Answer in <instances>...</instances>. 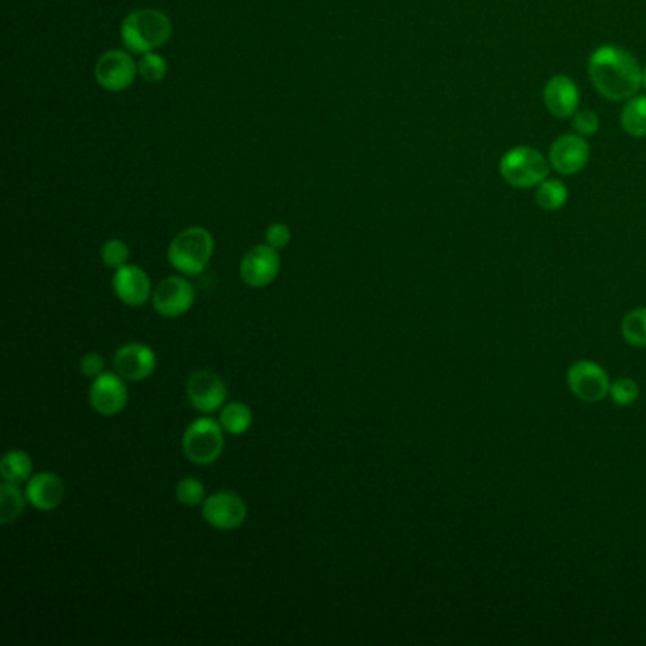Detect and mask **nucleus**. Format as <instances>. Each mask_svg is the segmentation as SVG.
<instances>
[{"instance_id":"f257e3e1","label":"nucleus","mask_w":646,"mask_h":646,"mask_svg":"<svg viewBox=\"0 0 646 646\" xmlns=\"http://www.w3.org/2000/svg\"><path fill=\"white\" fill-rule=\"evenodd\" d=\"M593 88L609 101H628L643 88L639 61L620 46H599L588 61Z\"/></svg>"},{"instance_id":"f03ea898","label":"nucleus","mask_w":646,"mask_h":646,"mask_svg":"<svg viewBox=\"0 0 646 646\" xmlns=\"http://www.w3.org/2000/svg\"><path fill=\"white\" fill-rule=\"evenodd\" d=\"M171 33V19L154 8H141L131 12L120 29L122 42L135 54L154 52L171 38Z\"/></svg>"},{"instance_id":"7ed1b4c3","label":"nucleus","mask_w":646,"mask_h":646,"mask_svg":"<svg viewBox=\"0 0 646 646\" xmlns=\"http://www.w3.org/2000/svg\"><path fill=\"white\" fill-rule=\"evenodd\" d=\"M215 252V237L201 228L192 226L175 235L169 245L167 260L184 277H196L205 270Z\"/></svg>"},{"instance_id":"20e7f679","label":"nucleus","mask_w":646,"mask_h":646,"mask_svg":"<svg viewBox=\"0 0 646 646\" xmlns=\"http://www.w3.org/2000/svg\"><path fill=\"white\" fill-rule=\"evenodd\" d=\"M550 160L533 146H514L504 152L499 171L506 184L512 188H537L550 175Z\"/></svg>"},{"instance_id":"39448f33","label":"nucleus","mask_w":646,"mask_h":646,"mask_svg":"<svg viewBox=\"0 0 646 646\" xmlns=\"http://www.w3.org/2000/svg\"><path fill=\"white\" fill-rule=\"evenodd\" d=\"M182 451L196 465H213L224 451V429L213 417H199L182 434Z\"/></svg>"},{"instance_id":"423d86ee","label":"nucleus","mask_w":646,"mask_h":646,"mask_svg":"<svg viewBox=\"0 0 646 646\" xmlns=\"http://www.w3.org/2000/svg\"><path fill=\"white\" fill-rule=\"evenodd\" d=\"M196 304L194 285L184 275L162 279L152 292V306L163 319H179Z\"/></svg>"},{"instance_id":"0eeeda50","label":"nucleus","mask_w":646,"mask_h":646,"mask_svg":"<svg viewBox=\"0 0 646 646\" xmlns=\"http://www.w3.org/2000/svg\"><path fill=\"white\" fill-rule=\"evenodd\" d=\"M567 385L571 393L586 404L605 400L611 391L609 374L593 360H576L567 370Z\"/></svg>"},{"instance_id":"6e6552de","label":"nucleus","mask_w":646,"mask_h":646,"mask_svg":"<svg viewBox=\"0 0 646 646\" xmlns=\"http://www.w3.org/2000/svg\"><path fill=\"white\" fill-rule=\"evenodd\" d=\"M201 514L213 529L235 531L247 520L249 508L235 491H216L201 504Z\"/></svg>"},{"instance_id":"1a4fd4ad","label":"nucleus","mask_w":646,"mask_h":646,"mask_svg":"<svg viewBox=\"0 0 646 646\" xmlns=\"http://www.w3.org/2000/svg\"><path fill=\"white\" fill-rule=\"evenodd\" d=\"M186 395L194 410L211 415L224 408L228 398V387L224 379L211 370H196L188 377Z\"/></svg>"},{"instance_id":"9d476101","label":"nucleus","mask_w":646,"mask_h":646,"mask_svg":"<svg viewBox=\"0 0 646 646\" xmlns=\"http://www.w3.org/2000/svg\"><path fill=\"white\" fill-rule=\"evenodd\" d=\"M281 271V256L279 251L266 245H256L251 251L245 252L239 264L241 281L251 288L270 287Z\"/></svg>"},{"instance_id":"9b49d317","label":"nucleus","mask_w":646,"mask_h":646,"mask_svg":"<svg viewBox=\"0 0 646 646\" xmlns=\"http://www.w3.org/2000/svg\"><path fill=\"white\" fill-rule=\"evenodd\" d=\"M139 63L124 50L105 52L95 63V80L107 91H124L135 82Z\"/></svg>"},{"instance_id":"f8f14e48","label":"nucleus","mask_w":646,"mask_h":646,"mask_svg":"<svg viewBox=\"0 0 646 646\" xmlns=\"http://www.w3.org/2000/svg\"><path fill=\"white\" fill-rule=\"evenodd\" d=\"M548 160L556 173L573 177L580 171H584L590 162V144L586 141V137H580L576 133L561 135L550 146Z\"/></svg>"},{"instance_id":"ddd939ff","label":"nucleus","mask_w":646,"mask_h":646,"mask_svg":"<svg viewBox=\"0 0 646 646\" xmlns=\"http://www.w3.org/2000/svg\"><path fill=\"white\" fill-rule=\"evenodd\" d=\"M90 406L101 415H118L126 410L129 402L126 379L116 372H105L91 381Z\"/></svg>"},{"instance_id":"4468645a","label":"nucleus","mask_w":646,"mask_h":646,"mask_svg":"<svg viewBox=\"0 0 646 646\" xmlns=\"http://www.w3.org/2000/svg\"><path fill=\"white\" fill-rule=\"evenodd\" d=\"M158 357L144 343H126L114 353V372L126 381H144L154 376Z\"/></svg>"},{"instance_id":"2eb2a0df","label":"nucleus","mask_w":646,"mask_h":646,"mask_svg":"<svg viewBox=\"0 0 646 646\" xmlns=\"http://www.w3.org/2000/svg\"><path fill=\"white\" fill-rule=\"evenodd\" d=\"M542 101L552 116L565 120L575 116L580 107V90L571 76L556 74L546 82L542 90Z\"/></svg>"},{"instance_id":"dca6fc26","label":"nucleus","mask_w":646,"mask_h":646,"mask_svg":"<svg viewBox=\"0 0 646 646\" xmlns=\"http://www.w3.org/2000/svg\"><path fill=\"white\" fill-rule=\"evenodd\" d=\"M112 288L116 298L129 307H141L152 298V283L146 271L139 266L126 264L114 271Z\"/></svg>"},{"instance_id":"f3484780","label":"nucleus","mask_w":646,"mask_h":646,"mask_svg":"<svg viewBox=\"0 0 646 646\" xmlns=\"http://www.w3.org/2000/svg\"><path fill=\"white\" fill-rule=\"evenodd\" d=\"M67 487L59 474L38 472L25 484V497L40 512H54L65 501Z\"/></svg>"},{"instance_id":"a211bd4d","label":"nucleus","mask_w":646,"mask_h":646,"mask_svg":"<svg viewBox=\"0 0 646 646\" xmlns=\"http://www.w3.org/2000/svg\"><path fill=\"white\" fill-rule=\"evenodd\" d=\"M33 459L27 451L23 449H10L4 457H2V465H0V474L4 482H12V484H27V480L33 476Z\"/></svg>"},{"instance_id":"6ab92c4d","label":"nucleus","mask_w":646,"mask_h":646,"mask_svg":"<svg viewBox=\"0 0 646 646\" xmlns=\"http://www.w3.org/2000/svg\"><path fill=\"white\" fill-rule=\"evenodd\" d=\"M218 421L224 432L232 436H241L251 429L254 415L245 402H230V404H224V408L220 410Z\"/></svg>"},{"instance_id":"aec40b11","label":"nucleus","mask_w":646,"mask_h":646,"mask_svg":"<svg viewBox=\"0 0 646 646\" xmlns=\"http://www.w3.org/2000/svg\"><path fill=\"white\" fill-rule=\"evenodd\" d=\"M620 122L631 137H646V95H633L628 99V103L622 108Z\"/></svg>"},{"instance_id":"412c9836","label":"nucleus","mask_w":646,"mask_h":646,"mask_svg":"<svg viewBox=\"0 0 646 646\" xmlns=\"http://www.w3.org/2000/svg\"><path fill=\"white\" fill-rule=\"evenodd\" d=\"M27 503L29 501L25 497V491H21L18 484L4 482L0 487V523L8 525L18 520Z\"/></svg>"},{"instance_id":"4be33fe9","label":"nucleus","mask_w":646,"mask_h":646,"mask_svg":"<svg viewBox=\"0 0 646 646\" xmlns=\"http://www.w3.org/2000/svg\"><path fill=\"white\" fill-rule=\"evenodd\" d=\"M567 199H569V188L565 186L563 180L559 179H546L544 182H540L537 192H535L537 205L540 209L550 211V213L563 209Z\"/></svg>"},{"instance_id":"5701e85b","label":"nucleus","mask_w":646,"mask_h":646,"mask_svg":"<svg viewBox=\"0 0 646 646\" xmlns=\"http://www.w3.org/2000/svg\"><path fill=\"white\" fill-rule=\"evenodd\" d=\"M620 332L631 347H646V307H637L626 313L620 324Z\"/></svg>"},{"instance_id":"b1692460","label":"nucleus","mask_w":646,"mask_h":646,"mask_svg":"<svg viewBox=\"0 0 646 646\" xmlns=\"http://www.w3.org/2000/svg\"><path fill=\"white\" fill-rule=\"evenodd\" d=\"M175 497L180 504L194 508V506H201L205 503L207 491H205V485L201 484L198 478L188 476V478H182L175 487Z\"/></svg>"},{"instance_id":"393cba45","label":"nucleus","mask_w":646,"mask_h":646,"mask_svg":"<svg viewBox=\"0 0 646 646\" xmlns=\"http://www.w3.org/2000/svg\"><path fill=\"white\" fill-rule=\"evenodd\" d=\"M167 74V61L165 57L156 52H148L143 54L141 61H139V76L143 78L144 82H162L163 76Z\"/></svg>"},{"instance_id":"a878e982","label":"nucleus","mask_w":646,"mask_h":646,"mask_svg":"<svg viewBox=\"0 0 646 646\" xmlns=\"http://www.w3.org/2000/svg\"><path fill=\"white\" fill-rule=\"evenodd\" d=\"M609 396H611L612 402L616 406H622V408L624 406H631L639 398V385L631 377H620V379H616L614 383H611Z\"/></svg>"},{"instance_id":"bb28decb","label":"nucleus","mask_w":646,"mask_h":646,"mask_svg":"<svg viewBox=\"0 0 646 646\" xmlns=\"http://www.w3.org/2000/svg\"><path fill=\"white\" fill-rule=\"evenodd\" d=\"M101 260L110 270H120L129 260V247L122 239H108L101 247Z\"/></svg>"},{"instance_id":"cd10ccee","label":"nucleus","mask_w":646,"mask_h":646,"mask_svg":"<svg viewBox=\"0 0 646 646\" xmlns=\"http://www.w3.org/2000/svg\"><path fill=\"white\" fill-rule=\"evenodd\" d=\"M599 116L593 112V110H576L575 116H573V129H575L576 135L580 137H592L597 131H599Z\"/></svg>"},{"instance_id":"c85d7f7f","label":"nucleus","mask_w":646,"mask_h":646,"mask_svg":"<svg viewBox=\"0 0 646 646\" xmlns=\"http://www.w3.org/2000/svg\"><path fill=\"white\" fill-rule=\"evenodd\" d=\"M80 372L82 376L88 377V379H95V377L101 376L107 372V362H105V357L101 353H86L82 359H80Z\"/></svg>"},{"instance_id":"c756f323","label":"nucleus","mask_w":646,"mask_h":646,"mask_svg":"<svg viewBox=\"0 0 646 646\" xmlns=\"http://www.w3.org/2000/svg\"><path fill=\"white\" fill-rule=\"evenodd\" d=\"M290 239H292V234H290V228H288L287 224L275 222V224H270L268 230H266V243L273 249H277V251L288 247Z\"/></svg>"},{"instance_id":"7c9ffc66","label":"nucleus","mask_w":646,"mask_h":646,"mask_svg":"<svg viewBox=\"0 0 646 646\" xmlns=\"http://www.w3.org/2000/svg\"><path fill=\"white\" fill-rule=\"evenodd\" d=\"M643 88L646 90V67L643 69Z\"/></svg>"}]
</instances>
